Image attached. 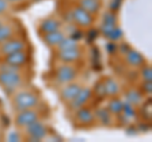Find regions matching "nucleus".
<instances>
[{
    "mask_svg": "<svg viewBox=\"0 0 152 142\" xmlns=\"http://www.w3.org/2000/svg\"><path fill=\"white\" fill-rule=\"evenodd\" d=\"M141 93L143 95H151L152 93V81H145L141 86Z\"/></svg>",
    "mask_w": 152,
    "mask_h": 142,
    "instance_id": "obj_26",
    "label": "nucleus"
},
{
    "mask_svg": "<svg viewBox=\"0 0 152 142\" xmlns=\"http://www.w3.org/2000/svg\"><path fill=\"white\" fill-rule=\"evenodd\" d=\"M77 4L91 15H96L102 9V0H77Z\"/></svg>",
    "mask_w": 152,
    "mask_h": 142,
    "instance_id": "obj_17",
    "label": "nucleus"
},
{
    "mask_svg": "<svg viewBox=\"0 0 152 142\" xmlns=\"http://www.w3.org/2000/svg\"><path fill=\"white\" fill-rule=\"evenodd\" d=\"M3 61L12 66H15V67H23L29 61V55H28V52L26 50H22V51L14 52L12 55L5 56Z\"/></svg>",
    "mask_w": 152,
    "mask_h": 142,
    "instance_id": "obj_12",
    "label": "nucleus"
},
{
    "mask_svg": "<svg viewBox=\"0 0 152 142\" xmlns=\"http://www.w3.org/2000/svg\"><path fill=\"white\" fill-rule=\"evenodd\" d=\"M41 117H39V113L38 111L32 109H24V111H19L17 112V116H15V119H14V123L18 128H22L24 130L27 126L32 124L37 121H39Z\"/></svg>",
    "mask_w": 152,
    "mask_h": 142,
    "instance_id": "obj_5",
    "label": "nucleus"
},
{
    "mask_svg": "<svg viewBox=\"0 0 152 142\" xmlns=\"http://www.w3.org/2000/svg\"><path fill=\"white\" fill-rule=\"evenodd\" d=\"M123 107H124V103H123L121 99H118L115 97H112V99L109 100L107 109L112 113L113 116H118L123 112Z\"/></svg>",
    "mask_w": 152,
    "mask_h": 142,
    "instance_id": "obj_22",
    "label": "nucleus"
},
{
    "mask_svg": "<svg viewBox=\"0 0 152 142\" xmlns=\"http://www.w3.org/2000/svg\"><path fill=\"white\" fill-rule=\"evenodd\" d=\"M8 5H9V3L7 1V0H0V14H3V13L7 12Z\"/></svg>",
    "mask_w": 152,
    "mask_h": 142,
    "instance_id": "obj_28",
    "label": "nucleus"
},
{
    "mask_svg": "<svg viewBox=\"0 0 152 142\" xmlns=\"http://www.w3.org/2000/svg\"><path fill=\"white\" fill-rule=\"evenodd\" d=\"M61 27H62V23H61L60 19H57L55 17H48L41 22L39 32H41V34H45V33L58 31V29H61Z\"/></svg>",
    "mask_w": 152,
    "mask_h": 142,
    "instance_id": "obj_15",
    "label": "nucleus"
},
{
    "mask_svg": "<svg viewBox=\"0 0 152 142\" xmlns=\"http://www.w3.org/2000/svg\"><path fill=\"white\" fill-rule=\"evenodd\" d=\"M77 78V69L72 66V64H62L56 69L55 79L58 84H67L71 81H75Z\"/></svg>",
    "mask_w": 152,
    "mask_h": 142,
    "instance_id": "obj_3",
    "label": "nucleus"
},
{
    "mask_svg": "<svg viewBox=\"0 0 152 142\" xmlns=\"http://www.w3.org/2000/svg\"><path fill=\"white\" fill-rule=\"evenodd\" d=\"M103 23H105V24H117V13L107 10L103 15Z\"/></svg>",
    "mask_w": 152,
    "mask_h": 142,
    "instance_id": "obj_24",
    "label": "nucleus"
},
{
    "mask_svg": "<svg viewBox=\"0 0 152 142\" xmlns=\"http://www.w3.org/2000/svg\"><path fill=\"white\" fill-rule=\"evenodd\" d=\"M121 1H122V0H121Z\"/></svg>",
    "mask_w": 152,
    "mask_h": 142,
    "instance_id": "obj_31",
    "label": "nucleus"
},
{
    "mask_svg": "<svg viewBox=\"0 0 152 142\" xmlns=\"http://www.w3.org/2000/svg\"><path fill=\"white\" fill-rule=\"evenodd\" d=\"M75 116H74V121L76 122V124L80 127H90L93 126L95 122V114L91 109H89L86 107H81L79 109L74 111Z\"/></svg>",
    "mask_w": 152,
    "mask_h": 142,
    "instance_id": "obj_7",
    "label": "nucleus"
},
{
    "mask_svg": "<svg viewBox=\"0 0 152 142\" xmlns=\"http://www.w3.org/2000/svg\"><path fill=\"white\" fill-rule=\"evenodd\" d=\"M27 43L23 38H19V37H12L7 41H4L0 43V56L1 57H5L8 55H12L14 52H18V51H22V50H26Z\"/></svg>",
    "mask_w": 152,
    "mask_h": 142,
    "instance_id": "obj_6",
    "label": "nucleus"
},
{
    "mask_svg": "<svg viewBox=\"0 0 152 142\" xmlns=\"http://www.w3.org/2000/svg\"><path fill=\"white\" fill-rule=\"evenodd\" d=\"M91 95H93V90L88 86H81L80 91L76 94V97L69 103V107L71 111H76L81 107H85L86 103L91 99Z\"/></svg>",
    "mask_w": 152,
    "mask_h": 142,
    "instance_id": "obj_9",
    "label": "nucleus"
},
{
    "mask_svg": "<svg viewBox=\"0 0 152 142\" xmlns=\"http://www.w3.org/2000/svg\"><path fill=\"white\" fill-rule=\"evenodd\" d=\"M14 33H15V26L12 24V23L4 22L3 24L0 26V43L9 38H12L14 36Z\"/></svg>",
    "mask_w": 152,
    "mask_h": 142,
    "instance_id": "obj_21",
    "label": "nucleus"
},
{
    "mask_svg": "<svg viewBox=\"0 0 152 142\" xmlns=\"http://www.w3.org/2000/svg\"><path fill=\"white\" fill-rule=\"evenodd\" d=\"M141 76L143 79V81H152V69L151 66H147L146 64L143 66H141Z\"/></svg>",
    "mask_w": 152,
    "mask_h": 142,
    "instance_id": "obj_25",
    "label": "nucleus"
},
{
    "mask_svg": "<svg viewBox=\"0 0 152 142\" xmlns=\"http://www.w3.org/2000/svg\"><path fill=\"white\" fill-rule=\"evenodd\" d=\"M95 93L98 94L99 98L107 97V95H105V89H104V83H103V80H102V81H99L96 85H95Z\"/></svg>",
    "mask_w": 152,
    "mask_h": 142,
    "instance_id": "obj_27",
    "label": "nucleus"
},
{
    "mask_svg": "<svg viewBox=\"0 0 152 142\" xmlns=\"http://www.w3.org/2000/svg\"><path fill=\"white\" fill-rule=\"evenodd\" d=\"M100 33L107 40L112 42L119 41L123 37V32L117 24H105V23H103L100 27Z\"/></svg>",
    "mask_w": 152,
    "mask_h": 142,
    "instance_id": "obj_13",
    "label": "nucleus"
},
{
    "mask_svg": "<svg viewBox=\"0 0 152 142\" xmlns=\"http://www.w3.org/2000/svg\"><path fill=\"white\" fill-rule=\"evenodd\" d=\"M71 18L75 24L79 27L88 28L94 23V15H91L89 12H86L84 8H81L79 4H75L71 8Z\"/></svg>",
    "mask_w": 152,
    "mask_h": 142,
    "instance_id": "obj_4",
    "label": "nucleus"
},
{
    "mask_svg": "<svg viewBox=\"0 0 152 142\" xmlns=\"http://www.w3.org/2000/svg\"><path fill=\"white\" fill-rule=\"evenodd\" d=\"M12 104H13V108L17 112L24 111V109H32V108H36L39 104V95L28 90L19 91L17 94H14V97L12 99Z\"/></svg>",
    "mask_w": 152,
    "mask_h": 142,
    "instance_id": "obj_1",
    "label": "nucleus"
},
{
    "mask_svg": "<svg viewBox=\"0 0 152 142\" xmlns=\"http://www.w3.org/2000/svg\"><path fill=\"white\" fill-rule=\"evenodd\" d=\"M103 83H104V89H105L107 97H110V98L117 97L118 94L121 93V86H119V84H118L117 80L108 78V79H104Z\"/></svg>",
    "mask_w": 152,
    "mask_h": 142,
    "instance_id": "obj_18",
    "label": "nucleus"
},
{
    "mask_svg": "<svg viewBox=\"0 0 152 142\" xmlns=\"http://www.w3.org/2000/svg\"><path fill=\"white\" fill-rule=\"evenodd\" d=\"M57 59H58L62 64H75L81 60L83 57V51L80 47H75V48L64 50V51H57Z\"/></svg>",
    "mask_w": 152,
    "mask_h": 142,
    "instance_id": "obj_10",
    "label": "nucleus"
},
{
    "mask_svg": "<svg viewBox=\"0 0 152 142\" xmlns=\"http://www.w3.org/2000/svg\"><path fill=\"white\" fill-rule=\"evenodd\" d=\"M124 61L127 65H129L131 67H141L146 64V60L143 57V55L141 52L129 48L124 53Z\"/></svg>",
    "mask_w": 152,
    "mask_h": 142,
    "instance_id": "obj_14",
    "label": "nucleus"
},
{
    "mask_svg": "<svg viewBox=\"0 0 152 142\" xmlns=\"http://www.w3.org/2000/svg\"><path fill=\"white\" fill-rule=\"evenodd\" d=\"M27 83L26 76L22 71H9V72H0V85L9 90L20 88Z\"/></svg>",
    "mask_w": 152,
    "mask_h": 142,
    "instance_id": "obj_2",
    "label": "nucleus"
},
{
    "mask_svg": "<svg viewBox=\"0 0 152 142\" xmlns=\"http://www.w3.org/2000/svg\"><path fill=\"white\" fill-rule=\"evenodd\" d=\"M3 23H4V20L1 19V18H0V26H1V24H3Z\"/></svg>",
    "mask_w": 152,
    "mask_h": 142,
    "instance_id": "obj_30",
    "label": "nucleus"
},
{
    "mask_svg": "<svg viewBox=\"0 0 152 142\" xmlns=\"http://www.w3.org/2000/svg\"><path fill=\"white\" fill-rule=\"evenodd\" d=\"M126 97L131 105H140L143 102V94L141 93V90H137V89H129V90H127Z\"/></svg>",
    "mask_w": 152,
    "mask_h": 142,
    "instance_id": "obj_20",
    "label": "nucleus"
},
{
    "mask_svg": "<svg viewBox=\"0 0 152 142\" xmlns=\"http://www.w3.org/2000/svg\"><path fill=\"white\" fill-rule=\"evenodd\" d=\"M75 47H79V42L74 37H69L66 36L65 38L57 45V51H64V50H70V48H75Z\"/></svg>",
    "mask_w": 152,
    "mask_h": 142,
    "instance_id": "obj_23",
    "label": "nucleus"
},
{
    "mask_svg": "<svg viewBox=\"0 0 152 142\" xmlns=\"http://www.w3.org/2000/svg\"><path fill=\"white\" fill-rule=\"evenodd\" d=\"M65 37H66L65 33L61 29H58V31H55V32H50V33L42 34V40H43V42L48 47H51V48H56L57 45H58Z\"/></svg>",
    "mask_w": 152,
    "mask_h": 142,
    "instance_id": "obj_16",
    "label": "nucleus"
},
{
    "mask_svg": "<svg viewBox=\"0 0 152 142\" xmlns=\"http://www.w3.org/2000/svg\"><path fill=\"white\" fill-rule=\"evenodd\" d=\"M80 89H81V85L76 81H71V83L65 84L64 88L61 89V91H60V99L64 103L69 104L76 97V94L80 91Z\"/></svg>",
    "mask_w": 152,
    "mask_h": 142,
    "instance_id": "obj_11",
    "label": "nucleus"
},
{
    "mask_svg": "<svg viewBox=\"0 0 152 142\" xmlns=\"http://www.w3.org/2000/svg\"><path fill=\"white\" fill-rule=\"evenodd\" d=\"M24 131H26L27 136L29 137L31 140H33V141L43 140L45 137L47 136V133H48L46 124H45V123H42L41 119L34 122V123H32V124H29V126H27L24 128Z\"/></svg>",
    "mask_w": 152,
    "mask_h": 142,
    "instance_id": "obj_8",
    "label": "nucleus"
},
{
    "mask_svg": "<svg viewBox=\"0 0 152 142\" xmlns=\"http://www.w3.org/2000/svg\"><path fill=\"white\" fill-rule=\"evenodd\" d=\"M95 114V121H99L103 126H112L113 123V114L109 112L107 108L103 109H98L94 113Z\"/></svg>",
    "mask_w": 152,
    "mask_h": 142,
    "instance_id": "obj_19",
    "label": "nucleus"
},
{
    "mask_svg": "<svg viewBox=\"0 0 152 142\" xmlns=\"http://www.w3.org/2000/svg\"><path fill=\"white\" fill-rule=\"evenodd\" d=\"M8 3H20V1H23V0H7Z\"/></svg>",
    "mask_w": 152,
    "mask_h": 142,
    "instance_id": "obj_29",
    "label": "nucleus"
}]
</instances>
